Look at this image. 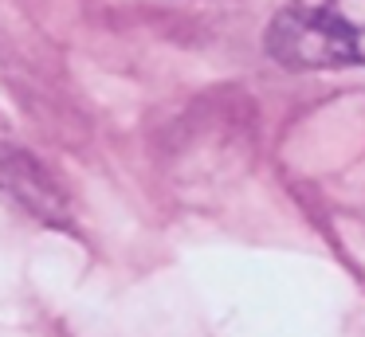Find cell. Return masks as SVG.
Segmentation results:
<instances>
[{"mask_svg": "<svg viewBox=\"0 0 365 337\" xmlns=\"http://www.w3.org/2000/svg\"><path fill=\"white\" fill-rule=\"evenodd\" d=\"M267 51L294 71L365 67V0H287L267 28Z\"/></svg>", "mask_w": 365, "mask_h": 337, "instance_id": "1", "label": "cell"}]
</instances>
